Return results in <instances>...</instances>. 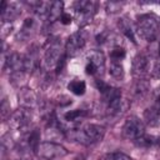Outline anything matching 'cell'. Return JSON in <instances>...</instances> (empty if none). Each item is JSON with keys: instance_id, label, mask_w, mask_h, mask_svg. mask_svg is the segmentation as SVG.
Returning <instances> with one entry per match:
<instances>
[{"instance_id": "6da1fadb", "label": "cell", "mask_w": 160, "mask_h": 160, "mask_svg": "<svg viewBox=\"0 0 160 160\" xmlns=\"http://www.w3.org/2000/svg\"><path fill=\"white\" fill-rule=\"evenodd\" d=\"M105 129L96 124H86L82 128H72L65 130V136L71 141H78L84 145H90L102 140Z\"/></svg>"}, {"instance_id": "7a4b0ae2", "label": "cell", "mask_w": 160, "mask_h": 160, "mask_svg": "<svg viewBox=\"0 0 160 160\" xmlns=\"http://www.w3.org/2000/svg\"><path fill=\"white\" fill-rule=\"evenodd\" d=\"M138 34L146 41H154L160 35V19L154 14L141 15L136 24Z\"/></svg>"}, {"instance_id": "3957f363", "label": "cell", "mask_w": 160, "mask_h": 160, "mask_svg": "<svg viewBox=\"0 0 160 160\" xmlns=\"http://www.w3.org/2000/svg\"><path fill=\"white\" fill-rule=\"evenodd\" d=\"M61 59V44L59 39H51L46 42L44 49V56L41 61V66L45 70H50L55 68Z\"/></svg>"}, {"instance_id": "277c9868", "label": "cell", "mask_w": 160, "mask_h": 160, "mask_svg": "<svg viewBox=\"0 0 160 160\" xmlns=\"http://www.w3.org/2000/svg\"><path fill=\"white\" fill-rule=\"evenodd\" d=\"M38 154L44 159V160H56L61 159L68 155L66 148H64L60 144L51 142V141H44L39 145Z\"/></svg>"}, {"instance_id": "5b68a950", "label": "cell", "mask_w": 160, "mask_h": 160, "mask_svg": "<svg viewBox=\"0 0 160 160\" xmlns=\"http://www.w3.org/2000/svg\"><path fill=\"white\" fill-rule=\"evenodd\" d=\"M145 134V125L138 116H129L122 126V136L135 141Z\"/></svg>"}, {"instance_id": "8992f818", "label": "cell", "mask_w": 160, "mask_h": 160, "mask_svg": "<svg viewBox=\"0 0 160 160\" xmlns=\"http://www.w3.org/2000/svg\"><path fill=\"white\" fill-rule=\"evenodd\" d=\"M86 65H85V72L88 75H96L102 74V70L105 68V55L100 50H91L88 54L86 58Z\"/></svg>"}, {"instance_id": "52a82bcc", "label": "cell", "mask_w": 160, "mask_h": 160, "mask_svg": "<svg viewBox=\"0 0 160 160\" xmlns=\"http://www.w3.org/2000/svg\"><path fill=\"white\" fill-rule=\"evenodd\" d=\"M32 120V111L31 109L20 106L18 110H15L10 118H9V125L14 130H22L26 128Z\"/></svg>"}, {"instance_id": "ba28073f", "label": "cell", "mask_w": 160, "mask_h": 160, "mask_svg": "<svg viewBox=\"0 0 160 160\" xmlns=\"http://www.w3.org/2000/svg\"><path fill=\"white\" fill-rule=\"evenodd\" d=\"M96 8H98V4L95 1H89V0L76 1L74 4V10H75L76 18L79 19V24L81 22L84 25L89 22L96 11Z\"/></svg>"}, {"instance_id": "9c48e42d", "label": "cell", "mask_w": 160, "mask_h": 160, "mask_svg": "<svg viewBox=\"0 0 160 160\" xmlns=\"http://www.w3.org/2000/svg\"><path fill=\"white\" fill-rule=\"evenodd\" d=\"M85 42L86 41H85V36L82 35V32L78 31V32H74L72 35H70L65 44L66 56H70V58L78 56L85 48Z\"/></svg>"}, {"instance_id": "30bf717a", "label": "cell", "mask_w": 160, "mask_h": 160, "mask_svg": "<svg viewBox=\"0 0 160 160\" xmlns=\"http://www.w3.org/2000/svg\"><path fill=\"white\" fill-rule=\"evenodd\" d=\"M21 14V6L19 2L11 1V2H6L2 1L1 4V20L2 22H11L14 20H16Z\"/></svg>"}, {"instance_id": "8fae6325", "label": "cell", "mask_w": 160, "mask_h": 160, "mask_svg": "<svg viewBox=\"0 0 160 160\" xmlns=\"http://www.w3.org/2000/svg\"><path fill=\"white\" fill-rule=\"evenodd\" d=\"M149 72H150V58L145 54L136 55L132 61V74L136 78L142 79Z\"/></svg>"}, {"instance_id": "7c38bea8", "label": "cell", "mask_w": 160, "mask_h": 160, "mask_svg": "<svg viewBox=\"0 0 160 160\" xmlns=\"http://www.w3.org/2000/svg\"><path fill=\"white\" fill-rule=\"evenodd\" d=\"M18 99H19V104L22 108H28V109H32L36 106L38 104V98L36 94L32 89L30 88H21L18 92Z\"/></svg>"}, {"instance_id": "4fadbf2b", "label": "cell", "mask_w": 160, "mask_h": 160, "mask_svg": "<svg viewBox=\"0 0 160 160\" xmlns=\"http://www.w3.org/2000/svg\"><path fill=\"white\" fill-rule=\"evenodd\" d=\"M118 28H119V30H120L128 39H130L134 44H136L135 30H134V26H132L131 21H130L128 18H120L119 21H118Z\"/></svg>"}, {"instance_id": "5bb4252c", "label": "cell", "mask_w": 160, "mask_h": 160, "mask_svg": "<svg viewBox=\"0 0 160 160\" xmlns=\"http://www.w3.org/2000/svg\"><path fill=\"white\" fill-rule=\"evenodd\" d=\"M35 28H36V22H35V20L32 18L25 19V21L22 22V26H21V29L19 31V38L22 39V40L29 39L32 35Z\"/></svg>"}, {"instance_id": "9a60e30c", "label": "cell", "mask_w": 160, "mask_h": 160, "mask_svg": "<svg viewBox=\"0 0 160 160\" xmlns=\"http://www.w3.org/2000/svg\"><path fill=\"white\" fill-rule=\"evenodd\" d=\"M51 2L50 1H32V2H30V6L32 8V10L36 15L48 19V15H49V11L51 8Z\"/></svg>"}, {"instance_id": "2e32d148", "label": "cell", "mask_w": 160, "mask_h": 160, "mask_svg": "<svg viewBox=\"0 0 160 160\" xmlns=\"http://www.w3.org/2000/svg\"><path fill=\"white\" fill-rule=\"evenodd\" d=\"M62 9H64V2L62 1H52L49 15H48V20L49 21H56L58 19H60L64 14Z\"/></svg>"}, {"instance_id": "e0dca14e", "label": "cell", "mask_w": 160, "mask_h": 160, "mask_svg": "<svg viewBox=\"0 0 160 160\" xmlns=\"http://www.w3.org/2000/svg\"><path fill=\"white\" fill-rule=\"evenodd\" d=\"M39 139H40V132H39L38 129H34L32 131H30V134L28 135V138H26V140H25L28 148H29L32 152H38L39 145L41 144V142L39 141Z\"/></svg>"}, {"instance_id": "ac0fdd59", "label": "cell", "mask_w": 160, "mask_h": 160, "mask_svg": "<svg viewBox=\"0 0 160 160\" xmlns=\"http://www.w3.org/2000/svg\"><path fill=\"white\" fill-rule=\"evenodd\" d=\"M68 89H69L72 94L80 96V95H84V94H85L86 84H85V81H82V80L74 79V80H71V81L68 84Z\"/></svg>"}, {"instance_id": "d6986e66", "label": "cell", "mask_w": 160, "mask_h": 160, "mask_svg": "<svg viewBox=\"0 0 160 160\" xmlns=\"http://www.w3.org/2000/svg\"><path fill=\"white\" fill-rule=\"evenodd\" d=\"M109 74H110L114 79H116V80L124 79L125 71H124V68H122V65L120 64V61H111V62H110Z\"/></svg>"}, {"instance_id": "ffe728a7", "label": "cell", "mask_w": 160, "mask_h": 160, "mask_svg": "<svg viewBox=\"0 0 160 160\" xmlns=\"http://www.w3.org/2000/svg\"><path fill=\"white\" fill-rule=\"evenodd\" d=\"M134 142L138 146H141V148H150V146H152L154 144L158 142V139L154 138V136H149V135H145L144 134L142 136H140L139 139H136Z\"/></svg>"}, {"instance_id": "44dd1931", "label": "cell", "mask_w": 160, "mask_h": 160, "mask_svg": "<svg viewBox=\"0 0 160 160\" xmlns=\"http://www.w3.org/2000/svg\"><path fill=\"white\" fill-rule=\"evenodd\" d=\"M99 160H132L129 155L120 152V151H112V152H108L104 154Z\"/></svg>"}, {"instance_id": "7402d4cb", "label": "cell", "mask_w": 160, "mask_h": 160, "mask_svg": "<svg viewBox=\"0 0 160 160\" xmlns=\"http://www.w3.org/2000/svg\"><path fill=\"white\" fill-rule=\"evenodd\" d=\"M85 116V111L84 110H80V109H74V110H69L64 114V119L66 121H70V122H74L76 120H79L80 118Z\"/></svg>"}, {"instance_id": "603a6c76", "label": "cell", "mask_w": 160, "mask_h": 160, "mask_svg": "<svg viewBox=\"0 0 160 160\" xmlns=\"http://www.w3.org/2000/svg\"><path fill=\"white\" fill-rule=\"evenodd\" d=\"M126 52H125V49L124 48H120V46H115L111 52H110V58H111V61H120L125 58Z\"/></svg>"}, {"instance_id": "cb8c5ba5", "label": "cell", "mask_w": 160, "mask_h": 160, "mask_svg": "<svg viewBox=\"0 0 160 160\" xmlns=\"http://www.w3.org/2000/svg\"><path fill=\"white\" fill-rule=\"evenodd\" d=\"M105 8H106V11L108 12H116V11H119L120 10V8H121V4L120 2H118V1H110V2H106L105 4Z\"/></svg>"}, {"instance_id": "d4e9b609", "label": "cell", "mask_w": 160, "mask_h": 160, "mask_svg": "<svg viewBox=\"0 0 160 160\" xmlns=\"http://www.w3.org/2000/svg\"><path fill=\"white\" fill-rule=\"evenodd\" d=\"M1 115H2V119H6L8 115L10 118V104L6 101V99H4L1 104Z\"/></svg>"}, {"instance_id": "484cf974", "label": "cell", "mask_w": 160, "mask_h": 160, "mask_svg": "<svg viewBox=\"0 0 160 160\" xmlns=\"http://www.w3.org/2000/svg\"><path fill=\"white\" fill-rule=\"evenodd\" d=\"M60 21L64 24V25H68V24H70L71 22V16L69 15V14H62V16L60 18Z\"/></svg>"}, {"instance_id": "4316f807", "label": "cell", "mask_w": 160, "mask_h": 160, "mask_svg": "<svg viewBox=\"0 0 160 160\" xmlns=\"http://www.w3.org/2000/svg\"><path fill=\"white\" fill-rule=\"evenodd\" d=\"M159 61H160V44H159V59H158Z\"/></svg>"}, {"instance_id": "83f0119b", "label": "cell", "mask_w": 160, "mask_h": 160, "mask_svg": "<svg viewBox=\"0 0 160 160\" xmlns=\"http://www.w3.org/2000/svg\"><path fill=\"white\" fill-rule=\"evenodd\" d=\"M18 160H28V159H18Z\"/></svg>"}]
</instances>
